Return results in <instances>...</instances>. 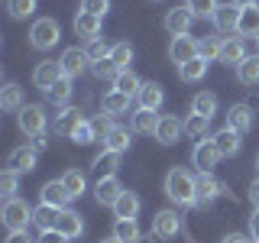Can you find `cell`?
<instances>
[{"label": "cell", "mask_w": 259, "mask_h": 243, "mask_svg": "<svg viewBox=\"0 0 259 243\" xmlns=\"http://www.w3.org/2000/svg\"><path fill=\"white\" fill-rule=\"evenodd\" d=\"M65 208H52V205H39L32 211V224L39 227V230H55V224H59Z\"/></svg>", "instance_id": "cell-28"}, {"label": "cell", "mask_w": 259, "mask_h": 243, "mask_svg": "<svg viewBox=\"0 0 259 243\" xmlns=\"http://www.w3.org/2000/svg\"><path fill=\"white\" fill-rule=\"evenodd\" d=\"M101 243H120V240H117V237H110V240H101Z\"/></svg>", "instance_id": "cell-57"}, {"label": "cell", "mask_w": 259, "mask_h": 243, "mask_svg": "<svg viewBox=\"0 0 259 243\" xmlns=\"http://www.w3.org/2000/svg\"><path fill=\"white\" fill-rule=\"evenodd\" d=\"M46 94V101L49 104H68V97H71V78H62V81H55L49 91H42Z\"/></svg>", "instance_id": "cell-39"}, {"label": "cell", "mask_w": 259, "mask_h": 243, "mask_svg": "<svg viewBox=\"0 0 259 243\" xmlns=\"http://www.w3.org/2000/svg\"><path fill=\"white\" fill-rule=\"evenodd\" d=\"M117 166H120V152H107V149H104L101 156L94 159L91 169L97 172V178H110L113 172H117Z\"/></svg>", "instance_id": "cell-33"}, {"label": "cell", "mask_w": 259, "mask_h": 243, "mask_svg": "<svg viewBox=\"0 0 259 243\" xmlns=\"http://www.w3.org/2000/svg\"><path fill=\"white\" fill-rule=\"evenodd\" d=\"M36 162H39V152L32 149V146H16L10 156H7V169L16 172V175H23V172H32Z\"/></svg>", "instance_id": "cell-8"}, {"label": "cell", "mask_w": 259, "mask_h": 243, "mask_svg": "<svg viewBox=\"0 0 259 243\" xmlns=\"http://www.w3.org/2000/svg\"><path fill=\"white\" fill-rule=\"evenodd\" d=\"M221 243H249V240L243 237V233H227V237H224Z\"/></svg>", "instance_id": "cell-54"}, {"label": "cell", "mask_w": 259, "mask_h": 243, "mask_svg": "<svg viewBox=\"0 0 259 243\" xmlns=\"http://www.w3.org/2000/svg\"><path fill=\"white\" fill-rule=\"evenodd\" d=\"M249 201H253V205L259 208V178H256L253 185H249Z\"/></svg>", "instance_id": "cell-53"}, {"label": "cell", "mask_w": 259, "mask_h": 243, "mask_svg": "<svg viewBox=\"0 0 259 243\" xmlns=\"http://www.w3.org/2000/svg\"><path fill=\"white\" fill-rule=\"evenodd\" d=\"M62 185L68 188L71 198H81V194L88 191V178H84V172H78V169H68V172L62 175Z\"/></svg>", "instance_id": "cell-36"}, {"label": "cell", "mask_w": 259, "mask_h": 243, "mask_svg": "<svg viewBox=\"0 0 259 243\" xmlns=\"http://www.w3.org/2000/svg\"><path fill=\"white\" fill-rule=\"evenodd\" d=\"M110 49H113V46H107L104 39H94V43H88V49H84V52H88V59H91V65H94V62L107 59V55H110Z\"/></svg>", "instance_id": "cell-45"}, {"label": "cell", "mask_w": 259, "mask_h": 243, "mask_svg": "<svg viewBox=\"0 0 259 243\" xmlns=\"http://www.w3.org/2000/svg\"><path fill=\"white\" fill-rule=\"evenodd\" d=\"M178 233H182V214H175V211H156V217H152V237L175 240Z\"/></svg>", "instance_id": "cell-5"}, {"label": "cell", "mask_w": 259, "mask_h": 243, "mask_svg": "<svg viewBox=\"0 0 259 243\" xmlns=\"http://www.w3.org/2000/svg\"><path fill=\"white\" fill-rule=\"evenodd\" d=\"M84 124V117H81V110L78 107H65L55 113V120H52V133H59V136H75V130Z\"/></svg>", "instance_id": "cell-7"}, {"label": "cell", "mask_w": 259, "mask_h": 243, "mask_svg": "<svg viewBox=\"0 0 259 243\" xmlns=\"http://www.w3.org/2000/svg\"><path fill=\"white\" fill-rule=\"evenodd\" d=\"M165 194L168 201L178 208H191L198 205V178L191 172H185V169H168L165 175Z\"/></svg>", "instance_id": "cell-1"}, {"label": "cell", "mask_w": 259, "mask_h": 243, "mask_svg": "<svg viewBox=\"0 0 259 243\" xmlns=\"http://www.w3.org/2000/svg\"><path fill=\"white\" fill-rule=\"evenodd\" d=\"M210 20H214V26L221 29V32H237V26H240V7L221 4V7H217V13L210 16Z\"/></svg>", "instance_id": "cell-20"}, {"label": "cell", "mask_w": 259, "mask_h": 243, "mask_svg": "<svg viewBox=\"0 0 259 243\" xmlns=\"http://www.w3.org/2000/svg\"><path fill=\"white\" fill-rule=\"evenodd\" d=\"M75 32L84 39V43H94V39H101V16L81 10V13L75 16Z\"/></svg>", "instance_id": "cell-18"}, {"label": "cell", "mask_w": 259, "mask_h": 243, "mask_svg": "<svg viewBox=\"0 0 259 243\" xmlns=\"http://www.w3.org/2000/svg\"><path fill=\"white\" fill-rule=\"evenodd\" d=\"M159 120H162V117H156V110H146V107H140V110L133 113V133L156 136V130H159Z\"/></svg>", "instance_id": "cell-26"}, {"label": "cell", "mask_w": 259, "mask_h": 243, "mask_svg": "<svg viewBox=\"0 0 259 243\" xmlns=\"http://www.w3.org/2000/svg\"><path fill=\"white\" fill-rule=\"evenodd\" d=\"M120 194H123V185L117 182V175H110V178H97V185H94V198H97V205L113 208Z\"/></svg>", "instance_id": "cell-14"}, {"label": "cell", "mask_w": 259, "mask_h": 243, "mask_svg": "<svg viewBox=\"0 0 259 243\" xmlns=\"http://www.w3.org/2000/svg\"><path fill=\"white\" fill-rule=\"evenodd\" d=\"M91 127H94V136H97V140H104V136L110 133V127H113V124H110V117H107V113L101 110V113H97V117L91 120Z\"/></svg>", "instance_id": "cell-48"}, {"label": "cell", "mask_w": 259, "mask_h": 243, "mask_svg": "<svg viewBox=\"0 0 259 243\" xmlns=\"http://www.w3.org/2000/svg\"><path fill=\"white\" fill-rule=\"evenodd\" d=\"M207 59H191V62H185V65H178V75H182V81H188V85H194V81H201L207 75Z\"/></svg>", "instance_id": "cell-31"}, {"label": "cell", "mask_w": 259, "mask_h": 243, "mask_svg": "<svg viewBox=\"0 0 259 243\" xmlns=\"http://www.w3.org/2000/svg\"><path fill=\"white\" fill-rule=\"evenodd\" d=\"M81 10L94 13V16H104V13L110 10V0H81Z\"/></svg>", "instance_id": "cell-49"}, {"label": "cell", "mask_w": 259, "mask_h": 243, "mask_svg": "<svg viewBox=\"0 0 259 243\" xmlns=\"http://www.w3.org/2000/svg\"><path fill=\"white\" fill-rule=\"evenodd\" d=\"M7 10H10L13 20H26V16L36 13V0H7Z\"/></svg>", "instance_id": "cell-44"}, {"label": "cell", "mask_w": 259, "mask_h": 243, "mask_svg": "<svg viewBox=\"0 0 259 243\" xmlns=\"http://www.w3.org/2000/svg\"><path fill=\"white\" fill-rule=\"evenodd\" d=\"M185 7H188V10L194 13V20H198V16H201V20H207V16H214V13H217L221 0H188Z\"/></svg>", "instance_id": "cell-42"}, {"label": "cell", "mask_w": 259, "mask_h": 243, "mask_svg": "<svg viewBox=\"0 0 259 243\" xmlns=\"http://www.w3.org/2000/svg\"><path fill=\"white\" fill-rule=\"evenodd\" d=\"M256 43H259V39H256Z\"/></svg>", "instance_id": "cell-59"}, {"label": "cell", "mask_w": 259, "mask_h": 243, "mask_svg": "<svg viewBox=\"0 0 259 243\" xmlns=\"http://www.w3.org/2000/svg\"><path fill=\"white\" fill-rule=\"evenodd\" d=\"M162 101H165V91H162V85H156V81H143V88H140V107H146V110H159Z\"/></svg>", "instance_id": "cell-25"}, {"label": "cell", "mask_w": 259, "mask_h": 243, "mask_svg": "<svg viewBox=\"0 0 259 243\" xmlns=\"http://www.w3.org/2000/svg\"><path fill=\"white\" fill-rule=\"evenodd\" d=\"M7 243H36V240H32L26 230H10V237H7Z\"/></svg>", "instance_id": "cell-51"}, {"label": "cell", "mask_w": 259, "mask_h": 243, "mask_svg": "<svg viewBox=\"0 0 259 243\" xmlns=\"http://www.w3.org/2000/svg\"><path fill=\"white\" fill-rule=\"evenodd\" d=\"M0 221L7 224V230H26L32 224V208L20 198L4 201V211H0Z\"/></svg>", "instance_id": "cell-3"}, {"label": "cell", "mask_w": 259, "mask_h": 243, "mask_svg": "<svg viewBox=\"0 0 259 243\" xmlns=\"http://www.w3.org/2000/svg\"><path fill=\"white\" fill-rule=\"evenodd\" d=\"M130 101H133V97H126V94H120V91H107V94H104V101H101V110L107 113V117H117V113H126L130 110Z\"/></svg>", "instance_id": "cell-29"}, {"label": "cell", "mask_w": 259, "mask_h": 243, "mask_svg": "<svg viewBox=\"0 0 259 243\" xmlns=\"http://www.w3.org/2000/svg\"><path fill=\"white\" fill-rule=\"evenodd\" d=\"M32 149H36V152L46 149V136H32Z\"/></svg>", "instance_id": "cell-55"}, {"label": "cell", "mask_w": 259, "mask_h": 243, "mask_svg": "<svg viewBox=\"0 0 259 243\" xmlns=\"http://www.w3.org/2000/svg\"><path fill=\"white\" fill-rule=\"evenodd\" d=\"M256 169H259V156H256Z\"/></svg>", "instance_id": "cell-58"}, {"label": "cell", "mask_w": 259, "mask_h": 243, "mask_svg": "<svg viewBox=\"0 0 259 243\" xmlns=\"http://www.w3.org/2000/svg\"><path fill=\"white\" fill-rule=\"evenodd\" d=\"M46 124H49V113H46L42 104H26V107L20 110V130L26 136H42Z\"/></svg>", "instance_id": "cell-4"}, {"label": "cell", "mask_w": 259, "mask_h": 243, "mask_svg": "<svg viewBox=\"0 0 259 243\" xmlns=\"http://www.w3.org/2000/svg\"><path fill=\"white\" fill-rule=\"evenodd\" d=\"M55 230L65 233L68 240H71V237H81V233H84V221H81L78 211L65 208V211H62V217H59V224H55Z\"/></svg>", "instance_id": "cell-23"}, {"label": "cell", "mask_w": 259, "mask_h": 243, "mask_svg": "<svg viewBox=\"0 0 259 243\" xmlns=\"http://www.w3.org/2000/svg\"><path fill=\"white\" fill-rule=\"evenodd\" d=\"M59 39H62V26L52 16H42V20H36L29 26V43H32V49H39V52H49L52 46H59Z\"/></svg>", "instance_id": "cell-2"}, {"label": "cell", "mask_w": 259, "mask_h": 243, "mask_svg": "<svg viewBox=\"0 0 259 243\" xmlns=\"http://www.w3.org/2000/svg\"><path fill=\"white\" fill-rule=\"evenodd\" d=\"M230 4H233V7H240V10H243V7H256L259 0H230Z\"/></svg>", "instance_id": "cell-56"}, {"label": "cell", "mask_w": 259, "mask_h": 243, "mask_svg": "<svg viewBox=\"0 0 259 243\" xmlns=\"http://www.w3.org/2000/svg\"><path fill=\"white\" fill-rule=\"evenodd\" d=\"M62 71H65V78H71V81H75L78 75H81V71H84L88 68V62H91V59H88V52H84V49H78V46H71V49H65V52H62Z\"/></svg>", "instance_id": "cell-9"}, {"label": "cell", "mask_w": 259, "mask_h": 243, "mask_svg": "<svg viewBox=\"0 0 259 243\" xmlns=\"http://www.w3.org/2000/svg\"><path fill=\"white\" fill-rule=\"evenodd\" d=\"M91 71H94V78H101V81H117V75H120V68L113 65L110 55H107V59H101V62H94Z\"/></svg>", "instance_id": "cell-43"}, {"label": "cell", "mask_w": 259, "mask_h": 243, "mask_svg": "<svg viewBox=\"0 0 259 243\" xmlns=\"http://www.w3.org/2000/svg\"><path fill=\"white\" fill-rule=\"evenodd\" d=\"M224 191H227L224 182H217L214 175H198V205L201 208H210Z\"/></svg>", "instance_id": "cell-16"}, {"label": "cell", "mask_w": 259, "mask_h": 243, "mask_svg": "<svg viewBox=\"0 0 259 243\" xmlns=\"http://www.w3.org/2000/svg\"><path fill=\"white\" fill-rule=\"evenodd\" d=\"M65 71H62V62H39L36 71H32V81H36V88H42V91H49V88L55 85V81H62Z\"/></svg>", "instance_id": "cell-11"}, {"label": "cell", "mask_w": 259, "mask_h": 243, "mask_svg": "<svg viewBox=\"0 0 259 243\" xmlns=\"http://www.w3.org/2000/svg\"><path fill=\"white\" fill-rule=\"evenodd\" d=\"M191 23H194V13L188 7H172V10L165 13V29L172 32V36H188Z\"/></svg>", "instance_id": "cell-10"}, {"label": "cell", "mask_w": 259, "mask_h": 243, "mask_svg": "<svg viewBox=\"0 0 259 243\" xmlns=\"http://www.w3.org/2000/svg\"><path fill=\"white\" fill-rule=\"evenodd\" d=\"M16 182H20V175H16V172H10V169H7V172L0 175V194H4L7 201H10L13 194H16Z\"/></svg>", "instance_id": "cell-46"}, {"label": "cell", "mask_w": 259, "mask_h": 243, "mask_svg": "<svg viewBox=\"0 0 259 243\" xmlns=\"http://www.w3.org/2000/svg\"><path fill=\"white\" fill-rule=\"evenodd\" d=\"M237 36L240 39H259V4L256 7H243V10H240Z\"/></svg>", "instance_id": "cell-19"}, {"label": "cell", "mask_w": 259, "mask_h": 243, "mask_svg": "<svg viewBox=\"0 0 259 243\" xmlns=\"http://www.w3.org/2000/svg\"><path fill=\"white\" fill-rule=\"evenodd\" d=\"M113 214L123 217V221H136V214H140V194H136V191H123L117 198V205H113Z\"/></svg>", "instance_id": "cell-27"}, {"label": "cell", "mask_w": 259, "mask_h": 243, "mask_svg": "<svg viewBox=\"0 0 259 243\" xmlns=\"http://www.w3.org/2000/svg\"><path fill=\"white\" fill-rule=\"evenodd\" d=\"M140 88H143V81L133 75V71H120L117 81H113V91H120V94H126V97H140Z\"/></svg>", "instance_id": "cell-35"}, {"label": "cell", "mask_w": 259, "mask_h": 243, "mask_svg": "<svg viewBox=\"0 0 259 243\" xmlns=\"http://www.w3.org/2000/svg\"><path fill=\"white\" fill-rule=\"evenodd\" d=\"M207 127H210V120H207V117H201V113H191V117L185 120V136L201 143V140L207 136Z\"/></svg>", "instance_id": "cell-37"}, {"label": "cell", "mask_w": 259, "mask_h": 243, "mask_svg": "<svg viewBox=\"0 0 259 243\" xmlns=\"http://www.w3.org/2000/svg\"><path fill=\"white\" fill-rule=\"evenodd\" d=\"M36 243H68V237L59 233V230H42V237H39Z\"/></svg>", "instance_id": "cell-50"}, {"label": "cell", "mask_w": 259, "mask_h": 243, "mask_svg": "<svg viewBox=\"0 0 259 243\" xmlns=\"http://www.w3.org/2000/svg\"><path fill=\"white\" fill-rule=\"evenodd\" d=\"M237 78H240V85H246V88L259 85V55H246V62L237 68Z\"/></svg>", "instance_id": "cell-34"}, {"label": "cell", "mask_w": 259, "mask_h": 243, "mask_svg": "<svg viewBox=\"0 0 259 243\" xmlns=\"http://www.w3.org/2000/svg\"><path fill=\"white\" fill-rule=\"evenodd\" d=\"M253 124H256V117H253V110L246 107V104H233L230 110H227V127L233 130V133H249L253 130Z\"/></svg>", "instance_id": "cell-12"}, {"label": "cell", "mask_w": 259, "mask_h": 243, "mask_svg": "<svg viewBox=\"0 0 259 243\" xmlns=\"http://www.w3.org/2000/svg\"><path fill=\"white\" fill-rule=\"evenodd\" d=\"M168 55H172V62H178V65L198 59V39H191V36H175L172 46H168Z\"/></svg>", "instance_id": "cell-17"}, {"label": "cell", "mask_w": 259, "mask_h": 243, "mask_svg": "<svg viewBox=\"0 0 259 243\" xmlns=\"http://www.w3.org/2000/svg\"><path fill=\"white\" fill-rule=\"evenodd\" d=\"M191 113H201V117L214 120V113H217V94H210V91L194 94V101H191Z\"/></svg>", "instance_id": "cell-32"}, {"label": "cell", "mask_w": 259, "mask_h": 243, "mask_svg": "<svg viewBox=\"0 0 259 243\" xmlns=\"http://www.w3.org/2000/svg\"><path fill=\"white\" fill-rule=\"evenodd\" d=\"M182 133H185V124L178 117H172V113H162V120H159V130H156V140L162 146H172L182 140Z\"/></svg>", "instance_id": "cell-13"}, {"label": "cell", "mask_w": 259, "mask_h": 243, "mask_svg": "<svg viewBox=\"0 0 259 243\" xmlns=\"http://www.w3.org/2000/svg\"><path fill=\"white\" fill-rule=\"evenodd\" d=\"M0 107L4 110H23L26 104H23V88L20 85H7L4 94H0Z\"/></svg>", "instance_id": "cell-38"}, {"label": "cell", "mask_w": 259, "mask_h": 243, "mask_svg": "<svg viewBox=\"0 0 259 243\" xmlns=\"http://www.w3.org/2000/svg\"><path fill=\"white\" fill-rule=\"evenodd\" d=\"M210 140H214L217 152H221V159H224V156H237V152H240V133H233L230 127H224L221 133H214Z\"/></svg>", "instance_id": "cell-24"}, {"label": "cell", "mask_w": 259, "mask_h": 243, "mask_svg": "<svg viewBox=\"0 0 259 243\" xmlns=\"http://www.w3.org/2000/svg\"><path fill=\"white\" fill-rule=\"evenodd\" d=\"M113 237H117L120 243H140L143 233H140V224H136V221H123V217H117V221H113Z\"/></svg>", "instance_id": "cell-30"}, {"label": "cell", "mask_w": 259, "mask_h": 243, "mask_svg": "<svg viewBox=\"0 0 259 243\" xmlns=\"http://www.w3.org/2000/svg\"><path fill=\"white\" fill-rule=\"evenodd\" d=\"M110 59H113V65H117L120 71H130V62H133V46L130 43H117L110 49Z\"/></svg>", "instance_id": "cell-40"}, {"label": "cell", "mask_w": 259, "mask_h": 243, "mask_svg": "<svg viewBox=\"0 0 259 243\" xmlns=\"http://www.w3.org/2000/svg\"><path fill=\"white\" fill-rule=\"evenodd\" d=\"M249 237L259 243V208L253 211V217H249Z\"/></svg>", "instance_id": "cell-52"}, {"label": "cell", "mask_w": 259, "mask_h": 243, "mask_svg": "<svg viewBox=\"0 0 259 243\" xmlns=\"http://www.w3.org/2000/svg\"><path fill=\"white\" fill-rule=\"evenodd\" d=\"M39 198H42V205H52V208H68L71 194L65 188L62 182H46L42 191H39Z\"/></svg>", "instance_id": "cell-22"}, {"label": "cell", "mask_w": 259, "mask_h": 243, "mask_svg": "<svg viewBox=\"0 0 259 243\" xmlns=\"http://www.w3.org/2000/svg\"><path fill=\"white\" fill-rule=\"evenodd\" d=\"M71 140H75L78 146H88V143H94L97 136H94V127H91V120H84V124H81V127L75 130V136H71Z\"/></svg>", "instance_id": "cell-47"}, {"label": "cell", "mask_w": 259, "mask_h": 243, "mask_svg": "<svg viewBox=\"0 0 259 243\" xmlns=\"http://www.w3.org/2000/svg\"><path fill=\"white\" fill-rule=\"evenodd\" d=\"M221 39L217 36H204V39H198V55L201 59H207V62H214V59H221Z\"/></svg>", "instance_id": "cell-41"}, {"label": "cell", "mask_w": 259, "mask_h": 243, "mask_svg": "<svg viewBox=\"0 0 259 243\" xmlns=\"http://www.w3.org/2000/svg\"><path fill=\"white\" fill-rule=\"evenodd\" d=\"M221 62H224V65H237V68L246 62V46H243L240 36L224 39V46H221Z\"/></svg>", "instance_id": "cell-21"}, {"label": "cell", "mask_w": 259, "mask_h": 243, "mask_svg": "<svg viewBox=\"0 0 259 243\" xmlns=\"http://www.w3.org/2000/svg\"><path fill=\"white\" fill-rule=\"evenodd\" d=\"M217 159H221V152H217V146H214V140H201L198 146L191 149V162H194V169H198L201 175H210V169L217 166Z\"/></svg>", "instance_id": "cell-6"}, {"label": "cell", "mask_w": 259, "mask_h": 243, "mask_svg": "<svg viewBox=\"0 0 259 243\" xmlns=\"http://www.w3.org/2000/svg\"><path fill=\"white\" fill-rule=\"evenodd\" d=\"M101 143H104V149H107V152H120V156H123V152L130 149V143H133V130L113 124V127H110V133L104 136Z\"/></svg>", "instance_id": "cell-15"}]
</instances>
